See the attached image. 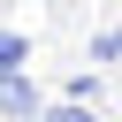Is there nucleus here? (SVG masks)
<instances>
[{
	"label": "nucleus",
	"instance_id": "obj_1",
	"mask_svg": "<svg viewBox=\"0 0 122 122\" xmlns=\"http://www.w3.org/2000/svg\"><path fill=\"white\" fill-rule=\"evenodd\" d=\"M0 114H38V92L23 84V69H15V76H0Z\"/></svg>",
	"mask_w": 122,
	"mask_h": 122
},
{
	"label": "nucleus",
	"instance_id": "obj_2",
	"mask_svg": "<svg viewBox=\"0 0 122 122\" xmlns=\"http://www.w3.org/2000/svg\"><path fill=\"white\" fill-rule=\"evenodd\" d=\"M23 61H30V38L23 30H0V76H15Z\"/></svg>",
	"mask_w": 122,
	"mask_h": 122
},
{
	"label": "nucleus",
	"instance_id": "obj_3",
	"mask_svg": "<svg viewBox=\"0 0 122 122\" xmlns=\"http://www.w3.org/2000/svg\"><path fill=\"white\" fill-rule=\"evenodd\" d=\"M38 122H92V114H84V99H53V107H38Z\"/></svg>",
	"mask_w": 122,
	"mask_h": 122
},
{
	"label": "nucleus",
	"instance_id": "obj_4",
	"mask_svg": "<svg viewBox=\"0 0 122 122\" xmlns=\"http://www.w3.org/2000/svg\"><path fill=\"white\" fill-rule=\"evenodd\" d=\"M92 61H122V30H99L92 38Z\"/></svg>",
	"mask_w": 122,
	"mask_h": 122
}]
</instances>
